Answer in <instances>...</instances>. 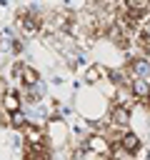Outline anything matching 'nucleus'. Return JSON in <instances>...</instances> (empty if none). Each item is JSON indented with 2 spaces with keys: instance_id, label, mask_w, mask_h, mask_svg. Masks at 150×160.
I'll return each mask as SVG.
<instances>
[{
  "instance_id": "obj_1",
  "label": "nucleus",
  "mask_w": 150,
  "mask_h": 160,
  "mask_svg": "<svg viewBox=\"0 0 150 160\" xmlns=\"http://www.w3.org/2000/svg\"><path fill=\"white\" fill-rule=\"evenodd\" d=\"M72 105H75V115L90 125H100L108 120V110L110 102L90 85H78L72 92Z\"/></svg>"
},
{
  "instance_id": "obj_2",
  "label": "nucleus",
  "mask_w": 150,
  "mask_h": 160,
  "mask_svg": "<svg viewBox=\"0 0 150 160\" xmlns=\"http://www.w3.org/2000/svg\"><path fill=\"white\" fill-rule=\"evenodd\" d=\"M45 142L50 150H62L70 145V125L68 120L60 118H50L45 122Z\"/></svg>"
},
{
  "instance_id": "obj_3",
  "label": "nucleus",
  "mask_w": 150,
  "mask_h": 160,
  "mask_svg": "<svg viewBox=\"0 0 150 160\" xmlns=\"http://www.w3.org/2000/svg\"><path fill=\"white\" fill-rule=\"evenodd\" d=\"M82 148L85 150H90V152H95V155H102V158H110V142L100 135V132H90L88 138H85V142H82Z\"/></svg>"
},
{
  "instance_id": "obj_4",
  "label": "nucleus",
  "mask_w": 150,
  "mask_h": 160,
  "mask_svg": "<svg viewBox=\"0 0 150 160\" xmlns=\"http://www.w3.org/2000/svg\"><path fill=\"white\" fill-rule=\"evenodd\" d=\"M130 112H132V110H128V108L110 105L105 122H110V125H115V128H122V130H130Z\"/></svg>"
},
{
  "instance_id": "obj_5",
  "label": "nucleus",
  "mask_w": 150,
  "mask_h": 160,
  "mask_svg": "<svg viewBox=\"0 0 150 160\" xmlns=\"http://www.w3.org/2000/svg\"><path fill=\"white\" fill-rule=\"evenodd\" d=\"M145 142H142V138L140 135H135L132 130H128L125 135H122V140H120V150L125 152V155H130V158H135L138 155V150L142 148Z\"/></svg>"
},
{
  "instance_id": "obj_6",
  "label": "nucleus",
  "mask_w": 150,
  "mask_h": 160,
  "mask_svg": "<svg viewBox=\"0 0 150 160\" xmlns=\"http://www.w3.org/2000/svg\"><path fill=\"white\" fill-rule=\"evenodd\" d=\"M0 108L2 110H8L10 115L12 112H18V110H22V100H20V95H18V90H5L2 95H0Z\"/></svg>"
},
{
  "instance_id": "obj_7",
  "label": "nucleus",
  "mask_w": 150,
  "mask_h": 160,
  "mask_svg": "<svg viewBox=\"0 0 150 160\" xmlns=\"http://www.w3.org/2000/svg\"><path fill=\"white\" fill-rule=\"evenodd\" d=\"M38 82H40V72L32 65L22 62L20 65V88H35Z\"/></svg>"
},
{
  "instance_id": "obj_8",
  "label": "nucleus",
  "mask_w": 150,
  "mask_h": 160,
  "mask_svg": "<svg viewBox=\"0 0 150 160\" xmlns=\"http://www.w3.org/2000/svg\"><path fill=\"white\" fill-rule=\"evenodd\" d=\"M95 90H98L108 102H112V98H115V90H118V88H115V82L110 80V75H108V78H100V82L95 85Z\"/></svg>"
},
{
  "instance_id": "obj_9",
  "label": "nucleus",
  "mask_w": 150,
  "mask_h": 160,
  "mask_svg": "<svg viewBox=\"0 0 150 160\" xmlns=\"http://www.w3.org/2000/svg\"><path fill=\"white\" fill-rule=\"evenodd\" d=\"M25 125H28V115H25L22 110H18V112H12V115H10V128H12V130H18V132H20Z\"/></svg>"
},
{
  "instance_id": "obj_10",
  "label": "nucleus",
  "mask_w": 150,
  "mask_h": 160,
  "mask_svg": "<svg viewBox=\"0 0 150 160\" xmlns=\"http://www.w3.org/2000/svg\"><path fill=\"white\" fill-rule=\"evenodd\" d=\"M0 128H10V112L0 108Z\"/></svg>"
}]
</instances>
